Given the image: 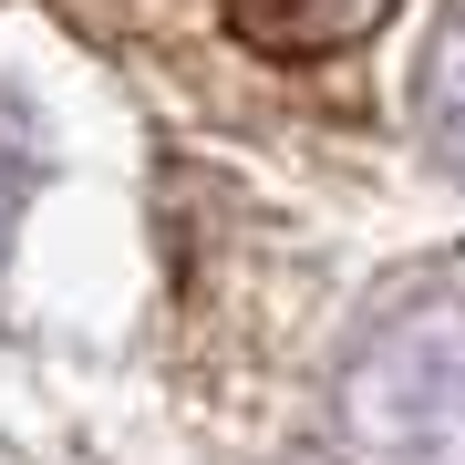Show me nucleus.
<instances>
[{
  "label": "nucleus",
  "mask_w": 465,
  "mask_h": 465,
  "mask_svg": "<svg viewBox=\"0 0 465 465\" xmlns=\"http://www.w3.org/2000/svg\"><path fill=\"white\" fill-rule=\"evenodd\" d=\"M424 84H434V145L465 166V0L445 11V32H434V73Z\"/></svg>",
  "instance_id": "nucleus-2"
},
{
  "label": "nucleus",
  "mask_w": 465,
  "mask_h": 465,
  "mask_svg": "<svg viewBox=\"0 0 465 465\" xmlns=\"http://www.w3.org/2000/svg\"><path fill=\"white\" fill-rule=\"evenodd\" d=\"M382 11H393V0H238V21H249L269 52H331L351 32H372Z\"/></svg>",
  "instance_id": "nucleus-1"
}]
</instances>
